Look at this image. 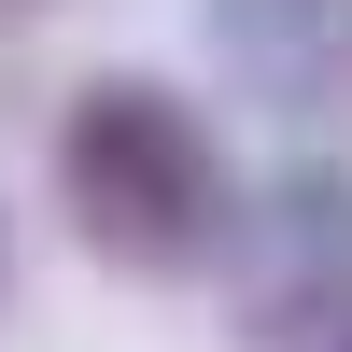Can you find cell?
<instances>
[{
  "mask_svg": "<svg viewBox=\"0 0 352 352\" xmlns=\"http://www.w3.org/2000/svg\"><path fill=\"white\" fill-rule=\"evenodd\" d=\"M56 212L113 282H212L240 240V169H226L212 113L155 71H99L56 113Z\"/></svg>",
  "mask_w": 352,
  "mask_h": 352,
  "instance_id": "1",
  "label": "cell"
},
{
  "mask_svg": "<svg viewBox=\"0 0 352 352\" xmlns=\"http://www.w3.org/2000/svg\"><path fill=\"white\" fill-rule=\"evenodd\" d=\"M226 296V338L240 352H324L352 338V169L338 155H296L240 197V240L212 268Z\"/></svg>",
  "mask_w": 352,
  "mask_h": 352,
  "instance_id": "2",
  "label": "cell"
},
{
  "mask_svg": "<svg viewBox=\"0 0 352 352\" xmlns=\"http://www.w3.org/2000/svg\"><path fill=\"white\" fill-rule=\"evenodd\" d=\"M197 43L254 113H352V0H197Z\"/></svg>",
  "mask_w": 352,
  "mask_h": 352,
  "instance_id": "3",
  "label": "cell"
},
{
  "mask_svg": "<svg viewBox=\"0 0 352 352\" xmlns=\"http://www.w3.org/2000/svg\"><path fill=\"white\" fill-rule=\"evenodd\" d=\"M14 14H56V0H0V28H14Z\"/></svg>",
  "mask_w": 352,
  "mask_h": 352,
  "instance_id": "4",
  "label": "cell"
},
{
  "mask_svg": "<svg viewBox=\"0 0 352 352\" xmlns=\"http://www.w3.org/2000/svg\"><path fill=\"white\" fill-rule=\"evenodd\" d=\"M0 268H14V240H0Z\"/></svg>",
  "mask_w": 352,
  "mask_h": 352,
  "instance_id": "5",
  "label": "cell"
},
{
  "mask_svg": "<svg viewBox=\"0 0 352 352\" xmlns=\"http://www.w3.org/2000/svg\"><path fill=\"white\" fill-rule=\"evenodd\" d=\"M324 352H352V338H324Z\"/></svg>",
  "mask_w": 352,
  "mask_h": 352,
  "instance_id": "6",
  "label": "cell"
}]
</instances>
